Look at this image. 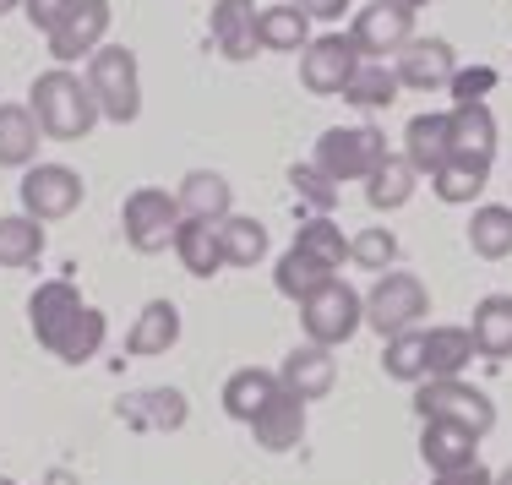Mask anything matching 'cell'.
Wrapping results in <instances>:
<instances>
[{
    "mask_svg": "<svg viewBox=\"0 0 512 485\" xmlns=\"http://www.w3.org/2000/svg\"><path fill=\"white\" fill-rule=\"evenodd\" d=\"M28 327L55 360H66V366H88L104 349V333H109L104 311L88 306L71 278H50V284L33 289L28 295Z\"/></svg>",
    "mask_w": 512,
    "mask_h": 485,
    "instance_id": "6da1fadb",
    "label": "cell"
},
{
    "mask_svg": "<svg viewBox=\"0 0 512 485\" xmlns=\"http://www.w3.org/2000/svg\"><path fill=\"white\" fill-rule=\"evenodd\" d=\"M28 109H33V120H39V131L50 142H82L99 126V104H93L88 77H77L71 66H55V71H44V77H33Z\"/></svg>",
    "mask_w": 512,
    "mask_h": 485,
    "instance_id": "7a4b0ae2",
    "label": "cell"
},
{
    "mask_svg": "<svg viewBox=\"0 0 512 485\" xmlns=\"http://www.w3.org/2000/svg\"><path fill=\"white\" fill-rule=\"evenodd\" d=\"M414 415L420 420H447V426H463L485 442L496 431V398L485 387L463 382V377H425L420 393H414Z\"/></svg>",
    "mask_w": 512,
    "mask_h": 485,
    "instance_id": "3957f363",
    "label": "cell"
},
{
    "mask_svg": "<svg viewBox=\"0 0 512 485\" xmlns=\"http://www.w3.org/2000/svg\"><path fill=\"white\" fill-rule=\"evenodd\" d=\"M88 88L93 104H99V120H115V126H131L142 115V77H137V55L126 44H104L88 60Z\"/></svg>",
    "mask_w": 512,
    "mask_h": 485,
    "instance_id": "277c9868",
    "label": "cell"
},
{
    "mask_svg": "<svg viewBox=\"0 0 512 485\" xmlns=\"http://www.w3.org/2000/svg\"><path fill=\"white\" fill-rule=\"evenodd\" d=\"M425 311H431V289H425L414 273H404V268L376 273L371 295H365V327H376L382 344L398 338V333H414V327L425 322Z\"/></svg>",
    "mask_w": 512,
    "mask_h": 485,
    "instance_id": "5b68a950",
    "label": "cell"
},
{
    "mask_svg": "<svg viewBox=\"0 0 512 485\" xmlns=\"http://www.w3.org/2000/svg\"><path fill=\"white\" fill-rule=\"evenodd\" d=\"M387 159V137L365 120V126H333L316 137V169H322L333 186H344V180H365L376 164Z\"/></svg>",
    "mask_w": 512,
    "mask_h": 485,
    "instance_id": "8992f818",
    "label": "cell"
},
{
    "mask_svg": "<svg viewBox=\"0 0 512 485\" xmlns=\"http://www.w3.org/2000/svg\"><path fill=\"white\" fill-rule=\"evenodd\" d=\"M300 327H306V344H322V349L349 344L365 327V295L349 289L344 278H333L322 295H311L306 306H300Z\"/></svg>",
    "mask_w": 512,
    "mask_h": 485,
    "instance_id": "52a82bcc",
    "label": "cell"
},
{
    "mask_svg": "<svg viewBox=\"0 0 512 485\" xmlns=\"http://www.w3.org/2000/svg\"><path fill=\"white\" fill-rule=\"evenodd\" d=\"M180 202L158 186H137L126 202H120V229H126V246L153 257V251L175 246V229H180Z\"/></svg>",
    "mask_w": 512,
    "mask_h": 485,
    "instance_id": "ba28073f",
    "label": "cell"
},
{
    "mask_svg": "<svg viewBox=\"0 0 512 485\" xmlns=\"http://www.w3.org/2000/svg\"><path fill=\"white\" fill-rule=\"evenodd\" d=\"M17 197L28 218L55 224V218H71L82 208V175L71 164H28V175L17 180Z\"/></svg>",
    "mask_w": 512,
    "mask_h": 485,
    "instance_id": "9c48e42d",
    "label": "cell"
},
{
    "mask_svg": "<svg viewBox=\"0 0 512 485\" xmlns=\"http://www.w3.org/2000/svg\"><path fill=\"white\" fill-rule=\"evenodd\" d=\"M355 66H360V50L349 33H322V39H311L300 50V82H306V93H316V99H338L344 82L355 77Z\"/></svg>",
    "mask_w": 512,
    "mask_h": 485,
    "instance_id": "30bf717a",
    "label": "cell"
},
{
    "mask_svg": "<svg viewBox=\"0 0 512 485\" xmlns=\"http://www.w3.org/2000/svg\"><path fill=\"white\" fill-rule=\"evenodd\" d=\"M349 39H355L360 60H387V55H398V50L414 39V11L387 6V0H371V6L355 11V22H349Z\"/></svg>",
    "mask_w": 512,
    "mask_h": 485,
    "instance_id": "8fae6325",
    "label": "cell"
},
{
    "mask_svg": "<svg viewBox=\"0 0 512 485\" xmlns=\"http://www.w3.org/2000/svg\"><path fill=\"white\" fill-rule=\"evenodd\" d=\"M398 82L404 88H420V93H436V88H447L453 82V71H458V50L447 39H409L404 50H398Z\"/></svg>",
    "mask_w": 512,
    "mask_h": 485,
    "instance_id": "7c38bea8",
    "label": "cell"
},
{
    "mask_svg": "<svg viewBox=\"0 0 512 485\" xmlns=\"http://www.w3.org/2000/svg\"><path fill=\"white\" fill-rule=\"evenodd\" d=\"M109 22H115L109 0H82V6L71 11V22H66V28L50 33V55H55V66H71V60H82V55L93 60V50H104Z\"/></svg>",
    "mask_w": 512,
    "mask_h": 485,
    "instance_id": "4fadbf2b",
    "label": "cell"
},
{
    "mask_svg": "<svg viewBox=\"0 0 512 485\" xmlns=\"http://www.w3.org/2000/svg\"><path fill=\"white\" fill-rule=\"evenodd\" d=\"M333 382H338V360H333V349H322V344H295L284 355V366H278V387L306 398V404L311 398H327Z\"/></svg>",
    "mask_w": 512,
    "mask_h": 485,
    "instance_id": "5bb4252c",
    "label": "cell"
},
{
    "mask_svg": "<svg viewBox=\"0 0 512 485\" xmlns=\"http://www.w3.org/2000/svg\"><path fill=\"white\" fill-rule=\"evenodd\" d=\"M300 436H306V398L278 387L262 404V415L251 420V442L262 447V453H289V447H300Z\"/></svg>",
    "mask_w": 512,
    "mask_h": 485,
    "instance_id": "9a60e30c",
    "label": "cell"
},
{
    "mask_svg": "<svg viewBox=\"0 0 512 485\" xmlns=\"http://www.w3.org/2000/svg\"><path fill=\"white\" fill-rule=\"evenodd\" d=\"M404 159L414 175H436L447 159H453V115H414L404 126Z\"/></svg>",
    "mask_w": 512,
    "mask_h": 485,
    "instance_id": "2e32d148",
    "label": "cell"
},
{
    "mask_svg": "<svg viewBox=\"0 0 512 485\" xmlns=\"http://www.w3.org/2000/svg\"><path fill=\"white\" fill-rule=\"evenodd\" d=\"M420 458L431 464V475H453V469L480 464V436L463 431V426H447V420H425Z\"/></svg>",
    "mask_w": 512,
    "mask_h": 485,
    "instance_id": "e0dca14e",
    "label": "cell"
},
{
    "mask_svg": "<svg viewBox=\"0 0 512 485\" xmlns=\"http://www.w3.org/2000/svg\"><path fill=\"white\" fill-rule=\"evenodd\" d=\"M213 44L224 60H251L262 44H256V0H213Z\"/></svg>",
    "mask_w": 512,
    "mask_h": 485,
    "instance_id": "ac0fdd59",
    "label": "cell"
},
{
    "mask_svg": "<svg viewBox=\"0 0 512 485\" xmlns=\"http://www.w3.org/2000/svg\"><path fill=\"white\" fill-rule=\"evenodd\" d=\"M175 344H180V306L175 300H148L126 333V355L153 360V355H169Z\"/></svg>",
    "mask_w": 512,
    "mask_h": 485,
    "instance_id": "d6986e66",
    "label": "cell"
},
{
    "mask_svg": "<svg viewBox=\"0 0 512 485\" xmlns=\"http://www.w3.org/2000/svg\"><path fill=\"white\" fill-rule=\"evenodd\" d=\"M180 213L186 218H207V224H224L229 213H235V186H229L218 169H191L186 180H180L175 191Z\"/></svg>",
    "mask_w": 512,
    "mask_h": 485,
    "instance_id": "ffe728a7",
    "label": "cell"
},
{
    "mask_svg": "<svg viewBox=\"0 0 512 485\" xmlns=\"http://www.w3.org/2000/svg\"><path fill=\"white\" fill-rule=\"evenodd\" d=\"M278 393V371L267 366H240L235 377L224 382V393H218V404H224L229 420H240V426H251L256 415H262V404Z\"/></svg>",
    "mask_w": 512,
    "mask_h": 485,
    "instance_id": "44dd1931",
    "label": "cell"
},
{
    "mask_svg": "<svg viewBox=\"0 0 512 485\" xmlns=\"http://www.w3.org/2000/svg\"><path fill=\"white\" fill-rule=\"evenodd\" d=\"M175 257L191 278H213L224 273V246H218V224L207 218H180L175 229Z\"/></svg>",
    "mask_w": 512,
    "mask_h": 485,
    "instance_id": "7402d4cb",
    "label": "cell"
},
{
    "mask_svg": "<svg viewBox=\"0 0 512 485\" xmlns=\"http://www.w3.org/2000/svg\"><path fill=\"white\" fill-rule=\"evenodd\" d=\"M333 268L327 262H316L311 251H300V246H289L284 257H278V268H273V284H278V295L284 300H295V306H306L311 295H322L327 284H333Z\"/></svg>",
    "mask_w": 512,
    "mask_h": 485,
    "instance_id": "603a6c76",
    "label": "cell"
},
{
    "mask_svg": "<svg viewBox=\"0 0 512 485\" xmlns=\"http://www.w3.org/2000/svg\"><path fill=\"white\" fill-rule=\"evenodd\" d=\"M39 120L28 104H0V169H28L39 159Z\"/></svg>",
    "mask_w": 512,
    "mask_h": 485,
    "instance_id": "cb8c5ba5",
    "label": "cell"
},
{
    "mask_svg": "<svg viewBox=\"0 0 512 485\" xmlns=\"http://www.w3.org/2000/svg\"><path fill=\"white\" fill-rule=\"evenodd\" d=\"M485 186H491V159H469V153H453V159L431 175V191L447 208H469Z\"/></svg>",
    "mask_w": 512,
    "mask_h": 485,
    "instance_id": "d4e9b609",
    "label": "cell"
},
{
    "mask_svg": "<svg viewBox=\"0 0 512 485\" xmlns=\"http://www.w3.org/2000/svg\"><path fill=\"white\" fill-rule=\"evenodd\" d=\"M474 355L485 360H507L512 355V295H485L480 306H474Z\"/></svg>",
    "mask_w": 512,
    "mask_h": 485,
    "instance_id": "484cf974",
    "label": "cell"
},
{
    "mask_svg": "<svg viewBox=\"0 0 512 485\" xmlns=\"http://www.w3.org/2000/svg\"><path fill=\"white\" fill-rule=\"evenodd\" d=\"M256 44L273 55H300L311 44V17L300 6H267L256 11Z\"/></svg>",
    "mask_w": 512,
    "mask_h": 485,
    "instance_id": "4316f807",
    "label": "cell"
},
{
    "mask_svg": "<svg viewBox=\"0 0 512 485\" xmlns=\"http://www.w3.org/2000/svg\"><path fill=\"white\" fill-rule=\"evenodd\" d=\"M414 186H420V175L409 169V159L404 153H387V159L365 175V202H371L376 213H398L414 197Z\"/></svg>",
    "mask_w": 512,
    "mask_h": 485,
    "instance_id": "83f0119b",
    "label": "cell"
},
{
    "mask_svg": "<svg viewBox=\"0 0 512 485\" xmlns=\"http://www.w3.org/2000/svg\"><path fill=\"white\" fill-rule=\"evenodd\" d=\"M398 88H404V82H398V71L387 66V60H360L355 77L344 82V93H338V99L365 109V115H376V109H387V104L398 99Z\"/></svg>",
    "mask_w": 512,
    "mask_h": 485,
    "instance_id": "f1b7e54d",
    "label": "cell"
},
{
    "mask_svg": "<svg viewBox=\"0 0 512 485\" xmlns=\"http://www.w3.org/2000/svg\"><path fill=\"white\" fill-rule=\"evenodd\" d=\"M474 360L469 327H425V377H463Z\"/></svg>",
    "mask_w": 512,
    "mask_h": 485,
    "instance_id": "f546056e",
    "label": "cell"
},
{
    "mask_svg": "<svg viewBox=\"0 0 512 485\" xmlns=\"http://www.w3.org/2000/svg\"><path fill=\"white\" fill-rule=\"evenodd\" d=\"M469 251L485 262H502L512 257V208H502V202H480L469 218Z\"/></svg>",
    "mask_w": 512,
    "mask_h": 485,
    "instance_id": "4dcf8cb0",
    "label": "cell"
},
{
    "mask_svg": "<svg viewBox=\"0 0 512 485\" xmlns=\"http://www.w3.org/2000/svg\"><path fill=\"white\" fill-rule=\"evenodd\" d=\"M447 115H453V153L496 159V115H491V104H458V109H447Z\"/></svg>",
    "mask_w": 512,
    "mask_h": 485,
    "instance_id": "1f68e13d",
    "label": "cell"
},
{
    "mask_svg": "<svg viewBox=\"0 0 512 485\" xmlns=\"http://www.w3.org/2000/svg\"><path fill=\"white\" fill-rule=\"evenodd\" d=\"M218 246H224V268H256L267 257V229L246 213H229L218 224Z\"/></svg>",
    "mask_w": 512,
    "mask_h": 485,
    "instance_id": "d6a6232c",
    "label": "cell"
},
{
    "mask_svg": "<svg viewBox=\"0 0 512 485\" xmlns=\"http://www.w3.org/2000/svg\"><path fill=\"white\" fill-rule=\"evenodd\" d=\"M44 251V224L28 213H6L0 218V268H33Z\"/></svg>",
    "mask_w": 512,
    "mask_h": 485,
    "instance_id": "836d02e7",
    "label": "cell"
},
{
    "mask_svg": "<svg viewBox=\"0 0 512 485\" xmlns=\"http://www.w3.org/2000/svg\"><path fill=\"white\" fill-rule=\"evenodd\" d=\"M295 246H300V251H311L316 262H327L333 273L349 262V240H344V229H338L327 213H316V218H306V224L295 229Z\"/></svg>",
    "mask_w": 512,
    "mask_h": 485,
    "instance_id": "e575fe53",
    "label": "cell"
},
{
    "mask_svg": "<svg viewBox=\"0 0 512 485\" xmlns=\"http://www.w3.org/2000/svg\"><path fill=\"white\" fill-rule=\"evenodd\" d=\"M382 371L393 382H409V387H420L425 382V333L414 327V333H398V338H387V349H382Z\"/></svg>",
    "mask_w": 512,
    "mask_h": 485,
    "instance_id": "d590c367",
    "label": "cell"
},
{
    "mask_svg": "<svg viewBox=\"0 0 512 485\" xmlns=\"http://www.w3.org/2000/svg\"><path fill=\"white\" fill-rule=\"evenodd\" d=\"M349 262H355V268H371V273H393V262H398V235H393L387 224L360 229V235L349 240Z\"/></svg>",
    "mask_w": 512,
    "mask_h": 485,
    "instance_id": "8d00e7d4",
    "label": "cell"
},
{
    "mask_svg": "<svg viewBox=\"0 0 512 485\" xmlns=\"http://www.w3.org/2000/svg\"><path fill=\"white\" fill-rule=\"evenodd\" d=\"M496 88V71L491 66H458L453 82H447V93H453V109L458 104H485V93Z\"/></svg>",
    "mask_w": 512,
    "mask_h": 485,
    "instance_id": "74e56055",
    "label": "cell"
},
{
    "mask_svg": "<svg viewBox=\"0 0 512 485\" xmlns=\"http://www.w3.org/2000/svg\"><path fill=\"white\" fill-rule=\"evenodd\" d=\"M77 6H82V0H22V11H28V22L44 33V39L66 28V22H71V11H77Z\"/></svg>",
    "mask_w": 512,
    "mask_h": 485,
    "instance_id": "f35d334b",
    "label": "cell"
},
{
    "mask_svg": "<svg viewBox=\"0 0 512 485\" xmlns=\"http://www.w3.org/2000/svg\"><path fill=\"white\" fill-rule=\"evenodd\" d=\"M289 180H295V191H300V197H311L322 213L338 202V186H333V180H327L316 164H295V169H289Z\"/></svg>",
    "mask_w": 512,
    "mask_h": 485,
    "instance_id": "ab89813d",
    "label": "cell"
},
{
    "mask_svg": "<svg viewBox=\"0 0 512 485\" xmlns=\"http://www.w3.org/2000/svg\"><path fill=\"white\" fill-rule=\"evenodd\" d=\"M289 6H300L311 22H338L349 11V0H289Z\"/></svg>",
    "mask_w": 512,
    "mask_h": 485,
    "instance_id": "60d3db41",
    "label": "cell"
},
{
    "mask_svg": "<svg viewBox=\"0 0 512 485\" xmlns=\"http://www.w3.org/2000/svg\"><path fill=\"white\" fill-rule=\"evenodd\" d=\"M431 485H496V475L485 464H469V469H453V475H436Z\"/></svg>",
    "mask_w": 512,
    "mask_h": 485,
    "instance_id": "b9f144b4",
    "label": "cell"
},
{
    "mask_svg": "<svg viewBox=\"0 0 512 485\" xmlns=\"http://www.w3.org/2000/svg\"><path fill=\"white\" fill-rule=\"evenodd\" d=\"M387 6H404V11H420V6H431V0H387Z\"/></svg>",
    "mask_w": 512,
    "mask_h": 485,
    "instance_id": "7bdbcfd3",
    "label": "cell"
},
{
    "mask_svg": "<svg viewBox=\"0 0 512 485\" xmlns=\"http://www.w3.org/2000/svg\"><path fill=\"white\" fill-rule=\"evenodd\" d=\"M22 6V0H0V17H6V11H17Z\"/></svg>",
    "mask_w": 512,
    "mask_h": 485,
    "instance_id": "ee69618b",
    "label": "cell"
},
{
    "mask_svg": "<svg viewBox=\"0 0 512 485\" xmlns=\"http://www.w3.org/2000/svg\"><path fill=\"white\" fill-rule=\"evenodd\" d=\"M496 485H512V464L502 469V475H496Z\"/></svg>",
    "mask_w": 512,
    "mask_h": 485,
    "instance_id": "f6af8a7d",
    "label": "cell"
},
{
    "mask_svg": "<svg viewBox=\"0 0 512 485\" xmlns=\"http://www.w3.org/2000/svg\"><path fill=\"white\" fill-rule=\"evenodd\" d=\"M0 485H17V480H6V475H0Z\"/></svg>",
    "mask_w": 512,
    "mask_h": 485,
    "instance_id": "bcb514c9",
    "label": "cell"
}]
</instances>
